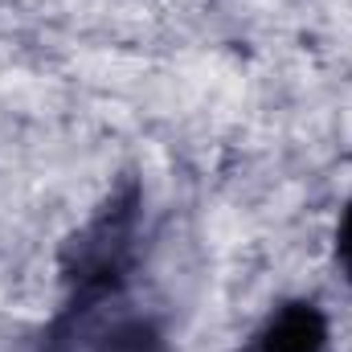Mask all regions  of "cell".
<instances>
[{
  "label": "cell",
  "instance_id": "7a4b0ae2",
  "mask_svg": "<svg viewBox=\"0 0 352 352\" xmlns=\"http://www.w3.org/2000/svg\"><path fill=\"white\" fill-rule=\"evenodd\" d=\"M336 258L344 266V274L352 278V205L344 209V217H340V226H336Z\"/></svg>",
  "mask_w": 352,
  "mask_h": 352
},
{
  "label": "cell",
  "instance_id": "6da1fadb",
  "mask_svg": "<svg viewBox=\"0 0 352 352\" xmlns=\"http://www.w3.org/2000/svg\"><path fill=\"white\" fill-rule=\"evenodd\" d=\"M328 344V320L316 303H283L250 340L246 352H324Z\"/></svg>",
  "mask_w": 352,
  "mask_h": 352
}]
</instances>
